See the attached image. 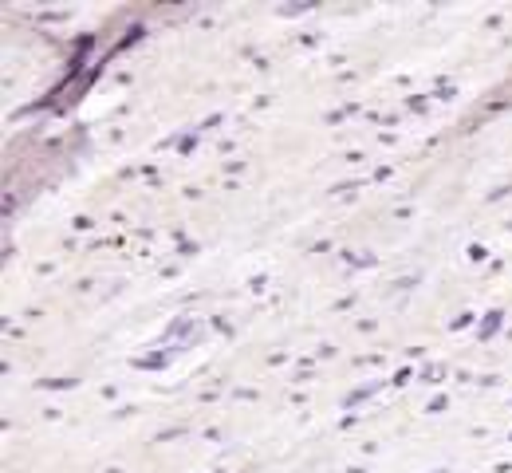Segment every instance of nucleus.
I'll return each instance as SVG.
<instances>
[{"label": "nucleus", "instance_id": "1", "mask_svg": "<svg viewBox=\"0 0 512 473\" xmlns=\"http://www.w3.org/2000/svg\"><path fill=\"white\" fill-rule=\"evenodd\" d=\"M497 324H501V312H493V316H489V324H485V336H493V328H497Z\"/></svg>", "mask_w": 512, "mask_h": 473}]
</instances>
